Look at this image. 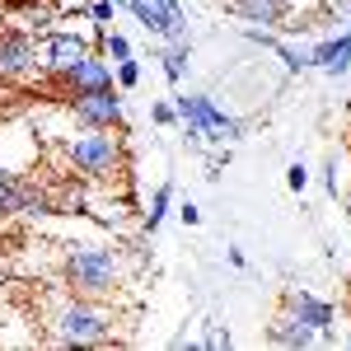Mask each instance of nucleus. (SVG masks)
<instances>
[{
    "label": "nucleus",
    "instance_id": "nucleus-13",
    "mask_svg": "<svg viewBox=\"0 0 351 351\" xmlns=\"http://www.w3.org/2000/svg\"><path fill=\"white\" fill-rule=\"evenodd\" d=\"M61 14H66V10H61L56 0H19V5L10 10V24L33 33V38H43L52 24H61Z\"/></svg>",
    "mask_w": 351,
    "mask_h": 351
},
{
    "label": "nucleus",
    "instance_id": "nucleus-4",
    "mask_svg": "<svg viewBox=\"0 0 351 351\" xmlns=\"http://www.w3.org/2000/svg\"><path fill=\"white\" fill-rule=\"evenodd\" d=\"M173 112L192 145H239L248 132L243 117L225 112L211 94H173Z\"/></svg>",
    "mask_w": 351,
    "mask_h": 351
},
{
    "label": "nucleus",
    "instance_id": "nucleus-5",
    "mask_svg": "<svg viewBox=\"0 0 351 351\" xmlns=\"http://www.w3.org/2000/svg\"><path fill=\"white\" fill-rule=\"evenodd\" d=\"M117 10H127L136 24L145 28L150 38H160V43H183V38H192L188 10L178 0H117Z\"/></svg>",
    "mask_w": 351,
    "mask_h": 351
},
{
    "label": "nucleus",
    "instance_id": "nucleus-18",
    "mask_svg": "<svg viewBox=\"0 0 351 351\" xmlns=\"http://www.w3.org/2000/svg\"><path fill=\"white\" fill-rule=\"evenodd\" d=\"M197 347H206V351H225V347H234V332L220 324V319H202V324H197Z\"/></svg>",
    "mask_w": 351,
    "mask_h": 351
},
{
    "label": "nucleus",
    "instance_id": "nucleus-26",
    "mask_svg": "<svg viewBox=\"0 0 351 351\" xmlns=\"http://www.w3.org/2000/svg\"><path fill=\"white\" fill-rule=\"evenodd\" d=\"M225 263H230V267H248V253H243V248H239V243H230V248H225Z\"/></svg>",
    "mask_w": 351,
    "mask_h": 351
},
{
    "label": "nucleus",
    "instance_id": "nucleus-21",
    "mask_svg": "<svg viewBox=\"0 0 351 351\" xmlns=\"http://www.w3.org/2000/svg\"><path fill=\"white\" fill-rule=\"evenodd\" d=\"M14 183H19V173L0 164V216H14Z\"/></svg>",
    "mask_w": 351,
    "mask_h": 351
},
{
    "label": "nucleus",
    "instance_id": "nucleus-19",
    "mask_svg": "<svg viewBox=\"0 0 351 351\" xmlns=\"http://www.w3.org/2000/svg\"><path fill=\"white\" fill-rule=\"evenodd\" d=\"M84 19L99 24V28H112L117 24V0H89L84 5Z\"/></svg>",
    "mask_w": 351,
    "mask_h": 351
},
{
    "label": "nucleus",
    "instance_id": "nucleus-17",
    "mask_svg": "<svg viewBox=\"0 0 351 351\" xmlns=\"http://www.w3.org/2000/svg\"><path fill=\"white\" fill-rule=\"evenodd\" d=\"M267 52L281 56V66H286V75H304V71H314V56H309V47H300V43H286L281 33L271 38Z\"/></svg>",
    "mask_w": 351,
    "mask_h": 351
},
{
    "label": "nucleus",
    "instance_id": "nucleus-24",
    "mask_svg": "<svg viewBox=\"0 0 351 351\" xmlns=\"http://www.w3.org/2000/svg\"><path fill=\"white\" fill-rule=\"evenodd\" d=\"M286 188L295 192V197L309 188V169H304V160H291V169H286Z\"/></svg>",
    "mask_w": 351,
    "mask_h": 351
},
{
    "label": "nucleus",
    "instance_id": "nucleus-27",
    "mask_svg": "<svg viewBox=\"0 0 351 351\" xmlns=\"http://www.w3.org/2000/svg\"><path fill=\"white\" fill-rule=\"evenodd\" d=\"M169 347H173V351H183V347H197V337H192L188 328H183V332H173V342H169Z\"/></svg>",
    "mask_w": 351,
    "mask_h": 351
},
{
    "label": "nucleus",
    "instance_id": "nucleus-1",
    "mask_svg": "<svg viewBox=\"0 0 351 351\" xmlns=\"http://www.w3.org/2000/svg\"><path fill=\"white\" fill-rule=\"evenodd\" d=\"M43 328H47V342H56V347H108V342H117L122 309L112 300L75 295L61 286L52 304L43 309Z\"/></svg>",
    "mask_w": 351,
    "mask_h": 351
},
{
    "label": "nucleus",
    "instance_id": "nucleus-9",
    "mask_svg": "<svg viewBox=\"0 0 351 351\" xmlns=\"http://www.w3.org/2000/svg\"><path fill=\"white\" fill-rule=\"evenodd\" d=\"M33 75H43V61H38V38L24 28H5L0 33V80L5 84H24Z\"/></svg>",
    "mask_w": 351,
    "mask_h": 351
},
{
    "label": "nucleus",
    "instance_id": "nucleus-10",
    "mask_svg": "<svg viewBox=\"0 0 351 351\" xmlns=\"http://www.w3.org/2000/svg\"><path fill=\"white\" fill-rule=\"evenodd\" d=\"M56 84H61L66 94H89V89H112L117 80H112V61L94 47V52H84Z\"/></svg>",
    "mask_w": 351,
    "mask_h": 351
},
{
    "label": "nucleus",
    "instance_id": "nucleus-8",
    "mask_svg": "<svg viewBox=\"0 0 351 351\" xmlns=\"http://www.w3.org/2000/svg\"><path fill=\"white\" fill-rule=\"evenodd\" d=\"M66 108L75 117V127H112L127 132V108H122V89H89V94H71Z\"/></svg>",
    "mask_w": 351,
    "mask_h": 351
},
{
    "label": "nucleus",
    "instance_id": "nucleus-29",
    "mask_svg": "<svg viewBox=\"0 0 351 351\" xmlns=\"http://www.w3.org/2000/svg\"><path fill=\"white\" fill-rule=\"evenodd\" d=\"M347 314H351V281H347Z\"/></svg>",
    "mask_w": 351,
    "mask_h": 351
},
{
    "label": "nucleus",
    "instance_id": "nucleus-12",
    "mask_svg": "<svg viewBox=\"0 0 351 351\" xmlns=\"http://www.w3.org/2000/svg\"><path fill=\"white\" fill-rule=\"evenodd\" d=\"M225 14H234L243 28H276L286 24V0H225Z\"/></svg>",
    "mask_w": 351,
    "mask_h": 351
},
{
    "label": "nucleus",
    "instance_id": "nucleus-25",
    "mask_svg": "<svg viewBox=\"0 0 351 351\" xmlns=\"http://www.w3.org/2000/svg\"><path fill=\"white\" fill-rule=\"evenodd\" d=\"M173 216L183 220L188 230H197V225H202V206H197V202H173Z\"/></svg>",
    "mask_w": 351,
    "mask_h": 351
},
{
    "label": "nucleus",
    "instance_id": "nucleus-11",
    "mask_svg": "<svg viewBox=\"0 0 351 351\" xmlns=\"http://www.w3.org/2000/svg\"><path fill=\"white\" fill-rule=\"evenodd\" d=\"M309 56H314V71H324L328 80H342V75L351 71V28L342 24L332 38L309 43Z\"/></svg>",
    "mask_w": 351,
    "mask_h": 351
},
{
    "label": "nucleus",
    "instance_id": "nucleus-30",
    "mask_svg": "<svg viewBox=\"0 0 351 351\" xmlns=\"http://www.w3.org/2000/svg\"><path fill=\"white\" fill-rule=\"evenodd\" d=\"M347 160H351V136H347Z\"/></svg>",
    "mask_w": 351,
    "mask_h": 351
},
{
    "label": "nucleus",
    "instance_id": "nucleus-2",
    "mask_svg": "<svg viewBox=\"0 0 351 351\" xmlns=\"http://www.w3.org/2000/svg\"><path fill=\"white\" fill-rule=\"evenodd\" d=\"M132 271H136L132 248H122L112 239H80L61 248V286L75 295L117 300Z\"/></svg>",
    "mask_w": 351,
    "mask_h": 351
},
{
    "label": "nucleus",
    "instance_id": "nucleus-3",
    "mask_svg": "<svg viewBox=\"0 0 351 351\" xmlns=\"http://www.w3.org/2000/svg\"><path fill=\"white\" fill-rule=\"evenodd\" d=\"M61 160L84 183H112L127 173V136L112 127H75L61 136Z\"/></svg>",
    "mask_w": 351,
    "mask_h": 351
},
{
    "label": "nucleus",
    "instance_id": "nucleus-22",
    "mask_svg": "<svg viewBox=\"0 0 351 351\" xmlns=\"http://www.w3.org/2000/svg\"><path fill=\"white\" fill-rule=\"evenodd\" d=\"M324 192L328 197H342V169H337V155L324 160Z\"/></svg>",
    "mask_w": 351,
    "mask_h": 351
},
{
    "label": "nucleus",
    "instance_id": "nucleus-16",
    "mask_svg": "<svg viewBox=\"0 0 351 351\" xmlns=\"http://www.w3.org/2000/svg\"><path fill=\"white\" fill-rule=\"evenodd\" d=\"M173 202H178V188H173V183H160V188L150 192L145 211H141V230H145V234H160V225L173 216Z\"/></svg>",
    "mask_w": 351,
    "mask_h": 351
},
{
    "label": "nucleus",
    "instance_id": "nucleus-6",
    "mask_svg": "<svg viewBox=\"0 0 351 351\" xmlns=\"http://www.w3.org/2000/svg\"><path fill=\"white\" fill-rule=\"evenodd\" d=\"M281 309H291L309 332H319V347H342V337H337V304L332 300L314 295L304 286H286L281 291Z\"/></svg>",
    "mask_w": 351,
    "mask_h": 351
},
{
    "label": "nucleus",
    "instance_id": "nucleus-7",
    "mask_svg": "<svg viewBox=\"0 0 351 351\" xmlns=\"http://www.w3.org/2000/svg\"><path fill=\"white\" fill-rule=\"evenodd\" d=\"M84 52H94V33H80V28H47L38 38V61L47 80H61Z\"/></svg>",
    "mask_w": 351,
    "mask_h": 351
},
{
    "label": "nucleus",
    "instance_id": "nucleus-23",
    "mask_svg": "<svg viewBox=\"0 0 351 351\" xmlns=\"http://www.w3.org/2000/svg\"><path fill=\"white\" fill-rule=\"evenodd\" d=\"M150 122H155V127H178L173 99H160V104H150Z\"/></svg>",
    "mask_w": 351,
    "mask_h": 351
},
{
    "label": "nucleus",
    "instance_id": "nucleus-14",
    "mask_svg": "<svg viewBox=\"0 0 351 351\" xmlns=\"http://www.w3.org/2000/svg\"><path fill=\"white\" fill-rule=\"evenodd\" d=\"M267 342L271 347H286V351H304V347H319V332H309L291 309H276L267 324Z\"/></svg>",
    "mask_w": 351,
    "mask_h": 351
},
{
    "label": "nucleus",
    "instance_id": "nucleus-28",
    "mask_svg": "<svg viewBox=\"0 0 351 351\" xmlns=\"http://www.w3.org/2000/svg\"><path fill=\"white\" fill-rule=\"evenodd\" d=\"M337 337H342V347H351V324L342 328V332H337Z\"/></svg>",
    "mask_w": 351,
    "mask_h": 351
},
{
    "label": "nucleus",
    "instance_id": "nucleus-15",
    "mask_svg": "<svg viewBox=\"0 0 351 351\" xmlns=\"http://www.w3.org/2000/svg\"><path fill=\"white\" fill-rule=\"evenodd\" d=\"M155 61H160L164 80L169 84H183L192 71V38H183V43H160L155 47Z\"/></svg>",
    "mask_w": 351,
    "mask_h": 351
},
{
    "label": "nucleus",
    "instance_id": "nucleus-20",
    "mask_svg": "<svg viewBox=\"0 0 351 351\" xmlns=\"http://www.w3.org/2000/svg\"><path fill=\"white\" fill-rule=\"evenodd\" d=\"M112 80H117V89H122V94H127V89H136V84H141V61H136V56L117 61V66H112Z\"/></svg>",
    "mask_w": 351,
    "mask_h": 351
}]
</instances>
